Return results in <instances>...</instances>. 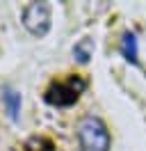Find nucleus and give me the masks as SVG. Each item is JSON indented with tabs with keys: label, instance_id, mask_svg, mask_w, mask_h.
<instances>
[{
	"label": "nucleus",
	"instance_id": "obj_1",
	"mask_svg": "<svg viewBox=\"0 0 146 151\" xmlns=\"http://www.w3.org/2000/svg\"><path fill=\"white\" fill-rule=\"evenodd\" d=\"M78 144L80 151H110L112 137L105 122L96 114H87L78 124Z\"/></svg>",
	"mask_w": 146,
	"mask_h": 151
},
{
	"label": "nucleus",
	"instance_id": "obj_2",
	"mask_svg": "<svg viewBox=\"0 0 146 151\" xmlns=\"http://www.w3.org/2000/svg\"><path fill=\"white\" fill-rule=\"evenodd\" d=\"M87 78H82V76H69L66 80H55L53 85L46 89V103L48 105H55V108H69L73 105L80 94L87 89Z\"/></svg>",
	"mask_w": 146,
	"mask_h": 151
},
{
	"label": "nucleus",
	"instance_id": "obj_3",
	"mask_svg": "<svg viewBox=\"0 0 146 151\" xmlns=\"http://www.w3.org/2000/svg\"><path fill=\"white\" fill-rule=\"evenodd\" d=\"M23 25L34 37H44L50 30V5L46 2H30L23 9Z\"/></svg>",
	"mask_w": 146,
	"mask_h": 151
},
{
	"label": "nucleus",
	"instance_id": "obj_4",
	"mask_svg": "<svg viewBox=\"0 0 146 151\" xmlns=\"http://www.w3.org/2000/svg\"><path fill=\"white\" fill-rule=\"evenodd\" d=\"M121 55L126 57V62H130L132 66H139V48H137V35L135 32H123V37H121Z\"/></svg>",
	"mask_w": 146,
	"mask_h": 151
},
{
	"label": "nucleus",
	"instance_id": "obj_5",
	"mask_svg": "<svg viewBox=\"0 0 146 151\" xmlns=\"http://www.w3.org/2000/svg\"><path fill=\"white\" fill-rule=\"evenodd\" d=\"M2 103H5V108H7L9 117L16 122L18 112H21V94L14 92L11 87H5V92H2Z\"/></svg>",
	"mask_w": 146,
	"mask_h": 151
},
{
	"label": "nucleus",
	"instance_id": "obj_6",
	"mask_svg": "<svg viewBox=\"0 0 146 151\" xmlns=\"http://www.w3.org/2000/svg\"><path fill=\"white\" fill-rule=\"evenodd\" d=\"M73 55L78 57V62H80V64H87V62H89V57L94 55V41L87 39V37L80 39V41L73 46Z\"/></svg>",
	"mask_w": 146,
	"mask_h": 151
},
{
	"label": "nucleus",
	"instance_id": "obj_7",
	"mask_svg": "<svg viewBox=\"0 0 146 151\" xmlns=\"http://www.w3.org/2000/svg\"><path fill=\"white\" fill-rule=\"evenodd\" d=\"M25 151H53V142L48 137H30L25 144Z\"/></svg>",
	"mask_w": 146,
	"mask_h": 151
}]
</instances>
